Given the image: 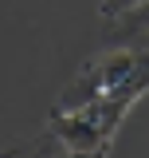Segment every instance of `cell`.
Here are the masks:
<instances>
[{
	"instance_id": "obj_1",
	"label": "cell",
	"mask_w": 149,
	"mask_h": 158,
	"mask_svg": "<svg viewBox=\"0 0 149 158\" xmlns=\"http://www.w3.org/2000/svg\"><path fill=\"white\" fill-rule=\"evenodd\" d=\"M130 99L102 95L78 99V103H55L47 115V135L67 158H110L114 138L130 115Z\"/></svg>"
},
{
	"instance_id": "obj_2",
	"label": "cell",
	"mask_w": 149,
	"mask_h": 158,
	"mask_svg": "<svg viewBox=\"0 0 149 158\" xmlns=\"http://www.w3.org/2000/svg\"><path fill=\"white\" fill-rule=\"evenodd\" d=\"M114 40H122L126 48H149V0L145 4H137L130 12H122V16H114Z\"/></svg>"
},
{
	"instance_id": "obj_3",
	"label": "cell",
	"mask_w": 149,
	"mask_h": 158,
	"mask_svg": "<svg viewBox=\"0 0 149 158\" xmlns=\"http://www.w3.org/2000/svg\"><path fill=\"white\" fill-rule=\"evenodd\" d=\"M55 138L51 135H43V138H36V142H28V146H4L0 150V158H55Z\"/></svg>"
},
{
	"instance_id": "obj_4",
	"label": "cell",
	"mask_w": 149,
	"mask_h": 158,
	"mask_svg": "<svg viewBox=\"0 0 149 158\" xmlns=\"http://www.w3.org/2000/svg\"><path fill=\"white\" fill-rule=\"evenodd\" d=\"M137 4H145V0H102V16L106 20H114V16H122V12H130V8H137Z\"/></svg>"
}]
</instances>
